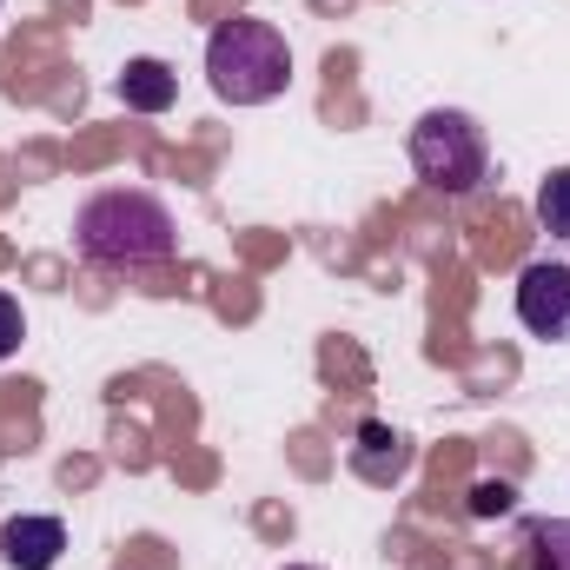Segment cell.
<instances>
[{
  "label": "cell",
  "instance_id": "7c38bea8",
  "mask_svg": "<svg viewBox=\"0 0 570 570\" xmlns=\"http://www.w3.org/2000/svg\"><path fill=\"white\" fill-rule=\"evenodd\" d=\"M285 570H318V564H285Z\"/></svg>",
  "mask_w": 570,
  "mask_h": 570
},
{
  "label": "cell",
  "instance_id": "8fae6325",
  "mask_svg": "<svg viewBox=\"0 0 570 570\" xmlns=\"http://www.w3.org/2000/svg\"><path fill=\"white\" fill-rule=\"evenodd\" d=\"M20 338H27L20 298H13V292H0V358H13V352H20Z\"/></svg>",
  "mask_w": 570,
  "mask_h": 570
},
{
  "label": "cell",
  "instance_id": "7a4b0ae2",
  "mask_svg": "<svg viewBox=\"0 0 570 570\" xmlns=\"http://www.w3.org/2000/svg\"><path fill=\"white\" fill-rule=\"evenodd\" d=\"M206 80L226 107H266L292 87V47L273 20H219L206 40Z\"/></svg>",
  "mask_w": 570,
  "mask_h": 570
},
{
  "label": "cell",
  "instance_id": "52a82bcc",
  "mask_svg": "<svg viewBox=\"0 0 570 570\" xmlns=\"http://www.w3.org/2000/svg\"><path fill=\"white\" fill-rule=\"evenodd\" d=\"M352 464H358V478H372V484H385V478H399L405 464H412V444L399 438L392 425H358V451H352Z\"/></svg>",
  "mask_w": 570,
  "mask_h": 570
},
{
  "label": "cell",
  "instance_id": "277c9868",
  "mask_svg": "<svg viewBox=\"0 0 570 570\" xmlns=\"http://www.w3.org/2000/svg\"><path fill=\"white\" fill-rule=\"evenodd\" d=\"M518 325L531 338L570 345V259H531L518 273Z\"/></svg>",
  "mask_w": 570,
  "mask_h": 570
},
{
  "label": "cell",
  "instance_id": "9c48e42d",
  "mask_svg": "<svg viewBox=\"0 0 570 570\" xmlns=\"http://www.w3.org/2000/svg\"><path fill=\"white\" fill-rule=\"evenodd\" d=\"M538 226L551 239H570V166H558L544 186H538Z\"/></svg>",
  "mask_w": 570,
  "mask_h": 570
},
{
  "label": "cell",
  "instance_id": "6da1fadb",
  "mask_svg": "<svg viewBox=\"0 0 570 570\" xmlns=\"http://www.w3.org/2000/svg\"><path fill=\"white\" fill-rule=\"evenodd\" d=\"M73 253L100 273H153L179 259V219L146 186H107L73 213Z\"/></svg>",
  "mask_w": 570,
  "mask_h": 570
},
{
  "label": "cell",
  "instance_id": "30bf717a",
  "mask_svg": "<svg viewBox=\"0 0 570 570\" xmlns=\"http://www.w3.org/2000/svg\"><path fill=\"white\" fill-rule=\"evenodd\" d=\"M511 504H518V491H511V484H498V478H484V484L471 491V518H504Z\"/></svg>",
  "mask_w": 570,
  "mask_h": 570
},
{
  "label": "cell",
  "instance_id": "3957f363",
  "mask_svg": "<svg viewBox=\"0 0 570 570\" xmlns=\"http://www.w3.org/2000/svg\"><path fill=\"white\" fill-rule=\"evenodd\" d=\"M412 173L425 179L431 193L444 199H464L491 179V140L471 114L458 107H431L425 120L412 127Z\"/></svg>",
  "mask_w": 570,
  "mask_h": 570
},
{
  "label": "cell",
  "instance_id": "ba28073f",
  "mask_svg": "<svg viewBox=\"0 0 570 570\" xmlns=\"http://www.w3.org/2000/svg\"><path fill=\"white\" fill-rule=\"evenodd\" d=\"M524 570H570V518L524 524Z\"/></svg>",
  "mask_w": 570,
  "mask_h": 570
},
{
  "label": "cell",
  "instance_id": "5b68a950",
  "mask_svg": "<svg viewBox=\"0 0 570 570\" xmlns=\"http://www.w3.org/2000/svg\"><path fill=\"white\" fill-rule=\"evenodd\" d=\"M67 551V524L60 518H7L0 524V558L13 570H53Z\"/></svg>",
  "mask_w": 570,
  "mask_h": 570
},
{
  "label": "cell",
  "instance_id": "8992f818",
  "mask_svg": "<svg viewBox=\"0 0 570 570\" xmlns=\"http://www.w3.org/2000/svg\"><path fill=\"white\" fill-rule=\"evenodd\" d=\"M114 94H120V107H134V114H166V107L179 100V73H173L166 60L140 53V60H127V67H120Z\"/></svg>",
  "mask_w": 570,
  "mask_h": 570
}]
</instances>
